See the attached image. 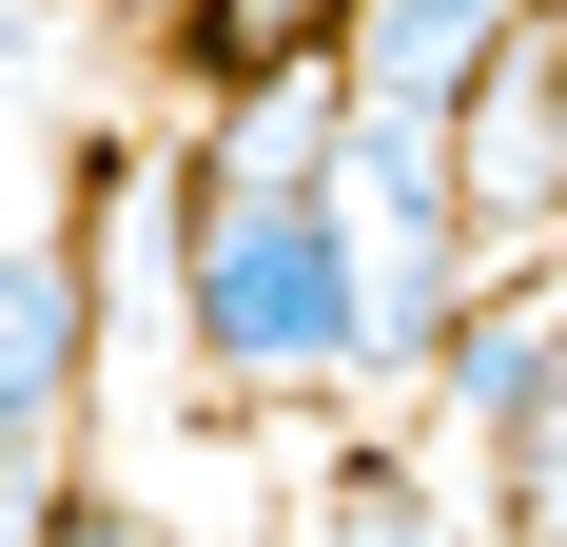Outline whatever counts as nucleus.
I'll list each match as a JSON object with an SVG mask.
<instances>
[{
  "label": "nucleus",
  "instance_id": "nucleus-1",
  "mask_svg": "<svg viewBox=\"0 0 567 547\" xmlns=\"http://www.w3.org/2000/svg\"><path fill=\"white\" fill-rule=\"evenodd\" d=\"M176 391L216 431H313V411H372L352 391V255L313 176H216L176 157Z\"/></svg>",
  "mask_w": 567,
  "mask_h": 547
},
{
  "label": "nucleus",
  "instance_id": "nucleus-2",
  "mask_svg": "<svg viewBox=\"0 0 567 547\" xmlns=\"http://www.w3.org/2000/svg\"><path fill=\"white\" fill-rule=\"evenodd\" d=\"M313 196H333V255H352V391H411L451 352V313L489 293V235L451 196V117H372L352 99Z\"/></svg>",
  "mask_w": 567,
  "mask_h": 547
},
{
  "label": "nucleus",
  "instance_id": "nucleus-3",
  "mask_svg": "<svg viewBox=\"0 0 567 547\" xmlns=\"http://www.w3.org/2000/svg\"><path fill=\"white\" fill-rule=\"evenodd\" d=\"M451 196L489 235V274H567V0L451 99Z\"/></svg>",
  "mask_w": 567,
  "mask_h": 547
},
{
  "label": "nucleus",
  "instance_id": "nucleus-4",
  "mask_svg": "<svg viewBox=\"0 0 567 547\" xmlns=\"http://www.w3.org/2000/svg\"><path fill=\"white\" fill-rule=\"evenodd\" d=\"M0 450H99V255L79 216H0Z\"/></svg>",
  "mask_w": 567,
  "mask_h": 547
},
{
  "label": "nucleus",
  "instance_id": "nucleus-5",
  "mask_svg": "<svg viewBox=\"0 0 567 547\" xmlns=\"http://www.w3.org/2000/svg\"><path fill=\"white\" fill-rule=\"evenodd\" d=\"M528 20H548V0H333V79L372 117H451Z\"/></svg>",
  "mask_w": 567,
  "mask_h": 547
},
{
  "label": "nucleus",
  "instance_id": "nucleus-6",
  "mask_svg": "<svg viewBox=\"0 0 567 547\" xmlns=\"http://www.w3.org/2000/svg\"><path fill=\"white\" fill-rule=\"evenodd\" d=\"M548 332H567V274H489L451 313V352L411 372V411H431V469H489V431L528 411V372H548Z\"/></svg>",
  "mask_w": 567,
  "mask_h": 547
},
{
  "label": "nucleus",
  "instance_id": "nucleus-7",
  "mask_svg": "<svg viewBox=\"0 0 567 547\" xmlns=\"http://www.w3.org/2000/svg\"><path fill=\"white\" fill-rule=\"evenodd\" d=\"M275 547H489V508H470V469H431V450H372V431H352L333 469L275 508Z\"/></svg>",
  "mask_w": 567,
  "mask_h": 547
},
{
  "label": "nucleus",
  "instance_id": "nucleus-8",
  "mask_svg": "<svg viewBox=\"0 0 567 547\" xmlns=\"http://www.w3.org/2000/svg\"><path fill=\"white\" fill-rule=\"evenodd\" d=\"M470 508H489V547H567V332H548V372H528V411L489 431Z\"/></svg>",
  "mask_w": 567,
  "mask_h": 547
},
{
  "label": "nucleus",
  "instance_id": "nucleus-9",
  "mask_svg": "<svg viewBox=\"0 0 567 547\" xmlns=\"http://www.w3.org/2000/svg\"><path fill=\"white\" fill-rule=\"evenodd\" d=\"M59 508H79V469H40V450H0V547H40Z\"/></svg>",
  "mask_w": 567,
  "mask_h": 547
},
{
  "label": "nucleus",
  "instance_id": "nucleus-10",
  "mask_svg": "<svg viewBox=\"0 0 567 547\" xmlns=\"http://www.w3.org/2000/svg\"><path fill=\"white\" fill-rule=\"evenodd\" d=\"M40 547H176V528H157V508H117V489H79V508H59Z\"/></svg>",
  "mask_w": 567,
  "mask_h": 547
}]
</instances>
